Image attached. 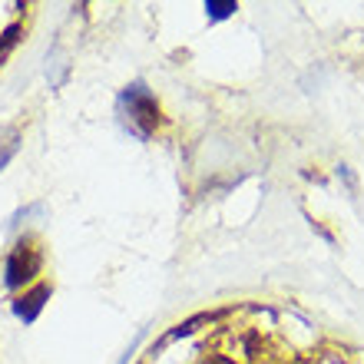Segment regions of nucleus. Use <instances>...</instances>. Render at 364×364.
Segmentation results:
<instances>
[{
    "label": "nucleus",
    "mask_w": 364,
    "mask_h": 364,
    "mask_svg": "<svg viewBox=\"0 0 364 364\" xmlns=\"http://www.w3.org/2000/svg\"><path fill=\"white\" fill-rule=\"evenodd\" d=\"M40 272V252L33 249V242H17L14 249H10L7 255V288H20V285H27L30 278H37Z\"/></svg>",
    "instance_id": "2"
},
{
    "label": "nucleus",
    "mask_w": 364,
    "mask_h": 364,
    "mask_svg": "<svg viewBox=\"0 0 364 364\" xmlns=\"http://www.w3.org/2000/svg\"><path fill=\"white\" fill-rule=\"evenodd\" d=\"M47 298H50V285H37V288H30L23 298H17L14 301V315L23 321V325H30V321H37V315L43 311V305H47Z\"/></svg>",
    "instance_id": "3"
},
{
    "label": "nucleus",
    "mask_w": 364,
    "mask_h": 364,
    "mask_svg": "<svg viewBox=\"0 0 364 364\" xmlns=\"http://www.w3.org/2000/svg\"><path fill=\"white\" fill-rule=\"evenodd\" d=\"M119 119L133 136L149 139L153 129L159 126V103L153 100V93L143 83H133L119 93Z\"/></svg>",
    "instance_id": "1"
},
{
    "label": "nucleus",
    "mask_w": 364,
    "mask_h": 364,
    "mask_svg": "<svg viewBox=\"0 0 364 364\" xmlns=\"http://www.w3.org/2000/svg\"><path fill=\"white\" fill-rule=\"evenodd\" d=\"M205 14H209L212 20H225L235 14V0H209L205 4Z\"/></svg>",
    "instance_id": "5"
},
{
    "label": "nucleus",
    "mask_w": 364,
    "mask_h": 364,
    "mask_svg": "<svg viewBox=\"0 0 364 364\" xmlns=\"http://www.w3.org/2000/svg\"><path fill=\"white\" fill-rule=\"evenodd\" d=\"M205 364H232V361H225V358H212V361H205Z\"/></svg>",
    "instance_id": "6"
},
{
    "label": "nucleus",
    "mask_w": 364,
    "mask_h": 364,
    "mask_svg": "<svg viewBox=\"0 0 364 364\" xmlns=\"http://www.w3.org/2000/svg\"><path fill=\"white\" fill-rule=\"evenodd\" d=\"M17 149H20V136H17V129H0V169L17 156Z\"/></svg>",
    "instance_id": "4"
}]
</instances>
